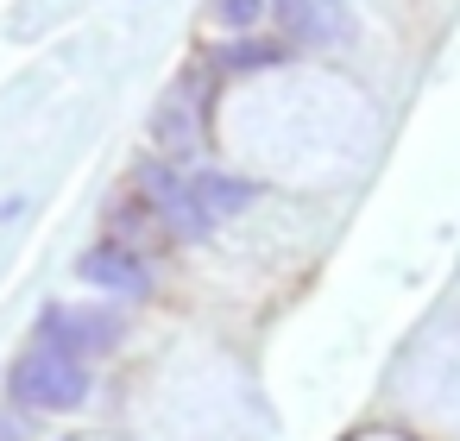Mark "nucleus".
<instances>
[{
	"instance_id": "nucleus-5",
	"label": "nucleus",
	"mask_w": 460,
	"mask_h": 441,
	"mask_svg": "<svg viewBox=\"0 0 460 441\" xmlns=\"http://www.w3.org/2000/svg\"><path fill=\"white\" fill-rule=\"evenodd\" d=\"M76 271L89 278V284H102V290H114V296H152V265L139 259V252H127V246H95V252H83L76 259Z\"/></svg>"
},
{
	"instance_id": "nucleus-2",
	"label": "nucleus",
	"mask_w": 460,
	"mask_h": 441,
	"mask_svg": "<svg viewBox=\"0 0 460 441\" xmlns=\"http://www.w3.org/2000/svg\"><path fill=\"white\" fill-rule=\"evenodd\" d=\"M133 183H139V202L158 215V227H164L171 240H202V234L215 227V221L202 215L190 177H177V164H164V158H139Z\"/></svg>"
},
{
	"instance_id": "nucleus-7",
	"label": "nucleus",
	"mask_w": 460,
	"mask_h": 441,
	"mask_svg": "<svg viewBox=\"0 0 460 441\" xmlns=\"http://www.w3.org/2000/svg\"><path fill=\"white\" fill-rule=\"evenodd\" d=\"M265 64H284V45H259V39L221 45V70H265Z\"/></svg>"
},
{
	"instance_id": "nucleus-8",
	"label": "nucleus",
	"mask_w": 460,
	"mask_h": 441,
	"mask_svg": "<svg viewBox=\"0 0 460 441\" xmlns=\"http://www.w3.org/2000/svg\"><path fill=\"white\" fill-rule=\"evenodd\" d=\"M265 13V0H215V20L221 26H252Z\"/></svg>"
},
{
	"instance_id": "nucleus-1",
	"label": "nucleus",
	"mask_w": 460,
	"mask_h": 441,
	"mask_svg": "<svg viewBox=\"0 0 460 441\" xmlns=\"http://www.w3.org/2000/svg\"><path fill=\"white\" fill-rule=\"evenodd\" d=\"M13 397L26 410H83L89 403V359H76L58 340H39L13 366Z\"/></svg>"
},
{
	"instance_id": "nucleus-6",
	"label": "nucleus",
	"mask_w": 460,
	"mask_h": 441,
	"mask_svg": "<svg viewBox=\"0 0 460 441\" xmlns=\"http://www.w3.org/2000/svg\"><path fill=\"white\" fill-rule=\"evenodd\" d=\"M190 190H196V202H202V215H208V221H227V215H240V208L259 196L246 177H221V171H202V177H190Z\"/></svg>"
},
{
	"instance_id": "nucleus-4",
	"label": "nucleus",
	"mask_w": 460,
	"mask_h": 441,
	"mask_svg": "<svg viewBox=\"0 0 460 441\" xmlns=\"http://www.w3.org/2000/svg\"><path fill=\"white\" fill-rule=\"evenodd\" d=\"M120 334H127V322H120L114 309H51V315H45V340L70 347L76 359L120 347Z\"/></svg>"
},
{
	"instance_id": "nucleus-3",
	"label": "nucleus",
	"mask_w": 460,
	"mask_h": 441,
	"mask_svg": "<svg viewBox=\"0 0 460 441\" xmlns=\"http://www.w3.org/2000/svg\"><path fill=\"white\" fill-rule=\"evenodd\" d=\"M202 139H208V127H202V89L196 83H171L164 101L152 108V146L164 152V164H183V158L202 152Z\"/></svg>"
},
{
	"instance_id": "nucleus-9",
	"label": "nucleus",
	"mask_w": 460,
	"mask_h": 441,
	"mask_svg": "<svg viewBox=\"0 0 460 441\" xmlns=\"http://www.w3.org/2000/svg\"><path fill=\"white\" fill-rule=\"evenodd\" d=\"M315 7H328V13H341V20H347V0H315Z\"/></svg>"
}]
</instances>
